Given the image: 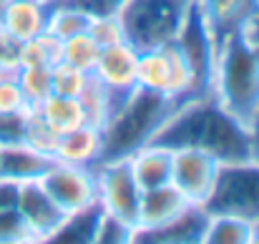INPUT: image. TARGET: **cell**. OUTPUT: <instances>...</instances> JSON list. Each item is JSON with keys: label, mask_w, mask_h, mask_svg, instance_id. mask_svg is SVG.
<instances>
[{"label": "cell", "mask_w": 259, "mask_h": 244, "mask_svg": "<svg viewBox=\"0 0 259 244\" xmlns=\"http://www.w3.org/2000/svg\"><path fill=\"white\" fill-rule=\"evenodd\" d=\"M149 146H161L169 151L196 149L219 164H237L252 159L249 129L229 116L219 101L211 96L186 101L171 118L159 129Z\"/></svg>", "instance_id": "6da1fadb"}, {"label": "cell", "mask_w": 259, "mask_h": 244, "mask_svg": "<svg viewBox=\"0 0 259 244\" xmlns=\"http://www.w3.org/2000/svg\"><path fill=\"white\" fill-rule=\"evenodd\" d=\"M186 103V98L171 93H156L149 88H136L131 98L108 118L103 126V141L98 164L131 159L136 151L151 144V139L159 134V129L171 118L174 113Z\"/></svg>", "instance_id": "7a4b0ae2"}, {"label": "cell", "mask_w": 259, "mask_h": 244, "mask_svg": "<svg viewBox=\"0 0 259 244\" xmlns=\"http://www.w3.org/2000/svg\"><path fill=\"white\" fill-rule=\"evenodd\" d=\"M214 98L229 116L249 129L259 108V51L249 43L244 30L229 35L219 46Z\"/></svg>", "instance_id": "3957f363"}, {"label": "cell", "mask_w": 259, "mask_h": 244, "mask_svg": "<svg viewBox=\"0 0 259 244\" xmlns=\"http://www.w3.org/2000/svg\"><path fill=\"white\" fill-rule=\"evenodd\" d=\"M189 5L191 0H128L118 13L126 43L139 53L171 43Z\"/></svg>", "instance_id": "277c9868"}, {"label": "cell", "mask_w": 259, "mask_h": 244, "mask_svg": "<svg viewBox=\"0 0 259 244\" xmlns=\"http://www.w3.org/2000/svg\"><path fill=\"white\" fill-rule=\"evenodd\" d=\"M209 214L239 217L247 222H259V164L237 161L222 164L214 186L201 204Z\"/></svg>", "instance_id": "5b68a950"}, {"label": "cell", "mask_w": 259, "mask_h": 244, "mask_svg": "<svg viewBox=\"0 0 259 244\" xmlns=\"http://www.w3.org/2000/svg\"><path fill=\"white\" fill-rule=\"evenodd\" d=\"M176 48L181 51L186 66H189V76H191V101L194 98H204L214 93V71H217V43L214 35L209 30V23L199 8L196 0H191L186 18L174 38Z\"/></svg>", "instance_id": "8992f818"}, {"label": "cell", "mask_w": 259, "mask_h": 244, "mask_svg": "<svg viewBox=\"0 0 259 244\" xmlns=\"http://www.w3.org/2000/svg\"><path fill=\"white\" fill-rule=\"evenodd\" d=\"M96 179H98V201L106 212L126 219L131 227H139V209H141V186L134 176V169L128 159L111 164H98Z\"/></svg>", "instance_id": "52a82bcc"}, {"label": "cell", "mask_w": 259, "mask_h": 244, "mask_svg": "<svg viewBox=\"0 0 259 244\" xmlns=\"http://www.w3.org/2000/svg\"><path fill=\"white\" fill-rule=\"evenodd\" d=\"M40 184L66 214H73L98 199V179L93 166L58 161L40 179Z\"/></svg>", "instance_id": "ba28073f"}, {"label": "cell", "mask_w": 259, "mask_h": 244, "mask_svg": "<svg viewBox=\"0 0 259 244\" xmlns=\"http://www.w3.org/2000/svg\"><path fill=\"white\" fill-rule=\"evenodd\" d=\"M136 61H139V51L131 48L128 43H116V46L101 48L98 63H96V68L91 73L103 83V88L108 91L111 116L139 88V83H136Z\"/></svg>", "instance_id": "9c48e42d"}, {"label": "cell", "mask_w": 259, "mask_h": 244, "mask_svg": "<svg viewBox=\"0 0 259 244\" xmlns=\"http://www.w3.org/2000/svg\"><path fill=\"white\" fill-rule=\"evenodd\" d=\"M171 154V184L191 204L201 207L214 186V179H217V171L222 164L214 156L196 151V149H179Z\"/></svg>", "instance_id": "30bf717a"}, {"label": "cell", "mask_w": 259, "mask_h": 244, "mask_svg": "<svg viewBox=\"0 0 259 244\" xmlns=\"http://www.w3.org/2000/svg\"><path fill=\"white\" fill-rule=\"evenodd\" d=\"M18 212L23 214L25 224H28L30 232L35 234V244L48 242L51 234H53V232L63 224V219L68 217V214L51 199V194L43 189L40 179L18 184Z\"/></svg>", "instance_id": "8fae6325"}, {"label": "cell", "mask_w": 259, "mask_h": 244, "mask_svg": "<svg viewBox=\"0 0 259 244\" xmlns=\"http://www.w3.org/2000/svg\"><path fill=\"white\" fill-rule=\"evenodd\" d=\"M206 227H209V212L199 204H191L161 227L136 229L131 244H204Z\"/></svg>", "instance_id": "7c38bea8"}, {"label": "cell", "mask_w": 259, "mask_h": 244, "mask_svg": "<svg viewBox=\"0 0 259 244\" xmlns=\"http://www.w3.org/2000/svg\"><path fill=\"white\" fill-rule=\"evenodd\" d=\"M56 0H10L0 8V30L23 43L48 30Z\"/></svg>", "instance_id": "4fadbf2b"}, {"label": "cell", "mask_w": 259, "mask_h": 244, "mask_svg": "<svg viewBox=\"0 0 259 244\" xmlns=\"http://www.w3.org/2000/svg\"><path fill=\"white\" fill-rule=\"evenodd\" d=\"M196 3L209 23L217 48L229 35L244 30L249 20L259 13V0H196Z\"/></svg>", "instance_id": "5bb4252c"}, {"label": "cell", "mask_w": 259, "mask_h": 244, "mask_svg": "<svg viewBox=\"0 0 259 244\" xmlns=\"http://www.w3.org/2000/svg\"><path fill=\"white\" fill-rule=\"evenodd\" d=\"M58 159L40 154L35 149H30L28 144H13V146H0V179L5 181H35L43 179Z\"/></svg>", "instance_id": "9a60e30c"}, {"label": "cell", "mask_w": 259, "mask_h": 244, "mask_svg": "<svg viewBox=\"0 0 259 244\" xmlns=\"http://www.w3.org/2000/svg\"><path fill=\"white\" fill-rule=\"evenodd\" d=\"M191 201L174 186L164 184L156 189H149L141 194V209H139V227L136 229H149V227H161L179 217Z\"/></svg>", "instance_id": "2e32d148"}, {"label": "cell", "mask_w": 259, "mask_h": 244, "mask_svg": "<svg viewBox=\"0 0 259 244\" xmlns=\"http://www.w3.org/2000/svg\"><path fill=\"white\" fill-rule=\"evenodd\" d=\"M101 141H103V131L91 126V124H83V126H78L58 139L56 159L61 164L96 166L98 154H101Z\"/></svg>", "instance_id": "e0dca14e"}, {"label": "cell", "mask_w": 259, "mask_h": 244, "mask_svg": "<svg viewBox=\"0 0 259 244\" xmlns=\"http://www.w3.org/2000/svg\"><path fill=\"white\" fill-rule=\"evenodd\" d=\"M128 161H131L134 176H136L141 191H149V189L171 184L174 154L169 149H161V146H144V149L136 151Z\"/></svg>", "instance_id": "ac0fdd59"}, {"label": "cell", "mask_w": 259, "mask_h": 244, "mask_svg": "<svg viewBox=\"0 0 259 244\" xmlns=\"http://www.w3.org/2000/svg\"><path fill=\"white\" fill-rule=\"evenodd\" d=\"M103 214V204L96 199L83 209L68 214L63 224L51 234L48 244H96V229Z\"/></svg>", "instance_id": "d6986e66"}, {"label": "cell", "mask_w": 259, "mask_h": 244, "mask_svg": "<svg viewBox=\"0 0 259 244\" xmlns=\"http://www.w3.org/2000/svg\"><path fill=\"white\" fill-rule=\"evenodd\" d=\"M33 111L58 136H63V134H68V131H73V129H78V126L86 124V113L81 108V101L78 98H71V96H56V93H51Z\"/></svg>", "instance_id": "ffe728a7"}, {"label": "cell", "mask_w": 259, "mask_h": 244, "mask_svg": "<svg viewBox=\"0 0 259 244\" xmlns=\"http://www.w3.org/2000/svg\"><path fill=\"white\" fill-rule=\"evenodd\" d=\"M252 239H254L252 222L227 214H209L204 244H252Z\"/></svg>", "instance_id": "44dd1931"}, {"label": "cell", "mask_w": 259, "mask_h": 244, "mask_svg": "<svg viewBox=\"0 0 259 244\" xmlns=\"http://www.w3.org/2000/svg\"><path fill=\"white\" fill-rule=\"evenodd\" d=\"M91 23H93V18L83 8L66 3V0H56V8H53L51 20H48V33L56 35L58 40H68L78 33H88Z\"/></svg>", "instance_id": "7402d4cb"}, {"label": "cell", "mask_w": 259, "mask_h": 244, "mask_svg": "<svg viewBox=\"0 0 259 244\" xmlns=\"http://www.w3.org/2000/svg\"><path fill=\"white\" fill-rule=\"evenodd\" d=\"M61 56H63V40H58L56 35H51L46 30V33L20 43L18 68L20 66H48L51 68V66L61 63Z\"/></svg>", "instance_id": "603a6c76"}, {"label": "cell", "mask_w": 259, "mask_h": 244, "mask_svg": "<svg viewBox=\"0 0 259 244\" xmlns=\"http://www.w3.org/2000/svg\"><path fill=\"white\" fill-rule=\"evenodd\" d=\"M78 101H81V108L86 113V124L103 131V126L108 124V116H111V98H108V91L103 88V83L93 73L88 78L86 88L81 91Z\"/></svg>", "instance_id": "cb8c5ba5"}, {"label": "cell", "mask_w": 259, "mask_h": 244, "mask_svg": "<svg viewBox=\"0 0 259 244\" xmlns=\"http://www.w3.org/2000/svg\"><path fill=\"white\" fill-rule=\"evenodd\" d=\"M98 56H101V46L91 38V33H78V35L63 40L61 61L73 66V68H81V71L91 73L98 63Z\"/></svg>", "instance_id": "d4e9b609"}, {"label": "cell", "mask_w": 259, "mask_h": 244, "mask_svg": "<svg viewBox=\"0 0 259 244\" xmlns=\"http://www.w3.org/2000/svg\"><path fill=\"white\" fill-rule=\"evenodd\" d=\"M15 78H18L28 103L33 108L53 93L51 91V68L48 66H20L15 71Z\"/></svg>", "instance_id": "484cf974"}, {"label": "cell", "mask_w": 259, "mask_h": 244, "mask_svg": "<svg viewBox=\"0 0 259 244\" xmlns=\"http://www.w3.org/2000/svg\"><path fill=\"white\" fill-rule=\"evenodd\" d=\"M91 73L81 71V68H73L68 63H56L51 66V91L56 96H71V98H78L81 91L86 88Z\"/></svg>", "instance_id": "4316f807"}, {"label": "cell", "mask_w": 259, "mask_h": 244, "mask_svg": "<svg viewBox=\"0 0 259 244\" xmlns=\"http://www.w3.org/2000/svg\"><path fill=\"white\" fill-rule=\"evenodd\" d=\"M58 139H61V136H58L51 126H46V124L40 121V116L30 108V113H28V124H25V139H23V144H28L30 149H35V151L48 154V156L56 159Z\"/></svg>", "instance_id": "83f0119b"}, {"label": "cell", "mask_w": 259, "mask_h": 244, "mask_svg": "<svg viewBox=\"0 0 259 244\" xmlns=\"http://www.w3.org/2000/svg\"><path fill=\"white\" fill-rule=\"evenodd\" d=\"M30 108L15 71H0V113H28Z\"/></svg>", "instance_id": "f1b7e54d"}, {"label": "cell", "mask_w": 259, "mask_h": 244, "mask_svg": "<svg viewBox=\"0 0 259 244\" xmlns=\"http://www.w3.org/2000/svg\"><path fill=\"white\" fill-rule=\"evenodd\" d=\"M134 232H136V227H131L126 219L103 209L98 229H96V244H131Z\"/></svg>", "instance_id": "f546056e"}, {"label": "cell", "mask_w": 259, "mask_h": 244, "mask_svg": "<svg viewBox=\"0 0 259 244\" xmlns=\"http://www.w3.org/2000/svg\"><path fill=\"white\" fill-rule=\"evenodd\" d=\"M91 38L101 46V48H108V46H116V43H126L123 38V28H121V20L118 15H103V18H93L91 28H88Z\"/></svg>", "instance_id": "4dcf8cb0"}, {"label": "cell", "mask_w": 259, "mask_h": 244, "mask_svg": "<svg viewBox=\"0 0 259 244\" xmlns=\"http://www.w3.org/2000/svg\"><path fill=\"white\" fill-rule=\"evenodd\" d=\"M30 113V111H28ZM28 113H0V146L23 144Z\"/></svg>", "instance_id": "1f68e13d"}, {"label": "cell", "mask_w": 259, "mask_h": 244, "mask_svg": "<svg viewBox=\"0 0 259 244\" xmlns=\"http://www.w3.org/2000/svg\"><path fill=\"white\" fill-rule=\"evenodd\" d=\"M66 3L83 8L91 18H103V15H118L128 0H66Z\"/></svg>", "instance_id": "d6a6232c"}, {"label": "cell", "mask_w": 259, "mask_h": 244, "mask_svg": "<svg viewBox=\"0 0 259 244\" xmlns=\"http://www.w3.org/2000/svg\"><path fill=\"white\" fill-rule=\"evenodd\" d=\"M249 144H252V161L259 164V108L249 124Z\"/></svg>", "instance_id": "836d02e7"}, {"label": "cell", "mask_w": 259, "mask_h": 244, "mask_svg": "<svg viewBox=\"0 0 259 244\" xmlns=\"http://www.w3.org/2000/svg\"><path fill=\"white\" fill-rule=\"evenodd\" d=\"M244 33H247L249 43H252V46H254V48L259 51V13L254 15V18H252V20H249V25L244 28Z\"/></svg>", "instance_id": "e575fe53"}, {"label": "cell", "mask_w": 259, "mask_h": 244, "mask_svg": "<svg viewBox=\"0 0 259 244\" xmlns=\"http://www.w3.org/2000/svg\"><path fill=\"white\" fill-rule=\"evenodd\" d=\"M252 244H259V222H254V239Z\"/></svg>", "instance_id": "d590c367"}, {"label": "cell", "mask_w": 259, "mask_h": 244, "mask_svg": "<svg viewBox=\"0 0 259 244\" xmlns=\"http://www.w3.org/2000/svg\"><path fill=\"white\" fill-rule=\"evenodd\" d=\"M5 3H10V0H0V8H3V5H5Z\"/></svg>", "instance_id": "8d00e7d4"}]
</instances>
